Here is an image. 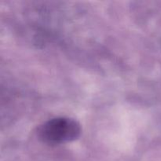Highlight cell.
Here are the masks:
<instances>
[{"label": "cell", "instance_id": "cell-1", "mask_svg": "<svg viewBox=\"0 0 161 161\" xmlns=\"http://www.w3.org/2000/svg\"><path fill=\"white\" fill-rule=\"evenodd\" d=\"M80 134V124L68 117L53 118L42 124L38 129L39 139L52 146L75 141Z\"/></svg>", "mask_w": 161, "mask_h": 161}]
</instances>
